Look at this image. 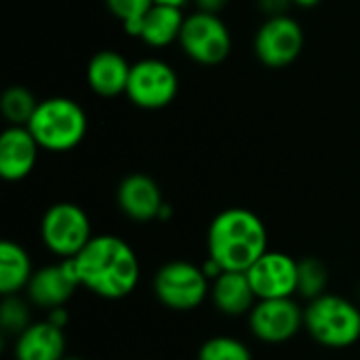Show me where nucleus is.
<instances>
[{
  "instance_id": "nucleus-22",
  "label": "nucleus",
  "mask_w": 360,
  "mask_h": 360,
  "mask_svg": "<svg viewBox=\"0 0 360 360\" xmlns=\"http://www.w3.org/2000/svg\"><path fill=\"white\" fill-rule=\"evenodd\" d=\"M32 310L30 300L19 295H4L0 304V327L4 335H11L13 340L23 333L32 325Z\"/></svg>"
},
{
  "instance_id": "nucleus-24",
  "label": "nucleus",
  "mask_w": 360,
  "mask_h": 360,
  "mask_svg": "<svg viewBox=\"0 0 360 360\" xmlns=\"http://www.w3.org/2000/svg\"><path fill=\"white\" fill-rule=\"evenodd\" d=\"M105 4L108 11L122 23L127 34L133 36L146 13L154 6V0H105Z\"/></svg>"
},
{
  "instance_id": "nucleus-3",
  "label": "nucleus",
  "mask_w": 360,
  "mask_h": 360,
  "mask_svg": "<svg viewBox=\"0 0 360 360\" xmlns=\"http://www.w3.org/2000/svg\"><path fill=\"white\" fill-rule=\"evenodd\" d=\"M304 329L319 346L346 350L360 340V308L344 295L323 293L304 308Z\"/></svg>"
},
{
  "instance_id": "nucleus-14",
  "label": "nucleus",
  "mask_w": 360,
  "mask_h": 360,
  "mask_svg": "<svg viewBox=\"0 0 360 360\" xmlns=\"http://www.w3.org/2000/svg\"><path fill=\"white\" fill-rule=\"evenodd\" d=\"M40 146L30 133L27 127L8 124L0 135V175L4 181H21L25 179L40 154Z\"/></svg>"
},
{
  "instance_id": "nucleus-25",
  "label": "nucleus",
  "mask_w": 360,
  "mask_h": 360,
  "mask_svg": "<svg viewBox=\"0 0 360 360\" xmlns=\"http://www.w3.org/2000/svg\"><path fill=\"white\" fill-rule=\"evenodd\" d=\"M257 4L268 17H278L287 15V11L293 6V0H257Z\"/></svg>"
},
{
  "instance_id": "nucleus-6",
  "label": "nucleus",
  "mask_w": 360,
  "mask_h": 360,
  "mask_svg": "<svg viewBox=\"0 0 360 360\" xmlns=\"http://www.w3.org/2000/svg\"><path fill=\"white\" fill-rule=\"evenodd\" d=\"M40 238L55 257L74 259L93 238L91 219L86 211L74 202H55L42 215Z\"/></svg>"
},
{
  "instance_id": "nucleus-11",
  "label": "nucleus",
  "mask_w": 360,
  "mask_h": 360,
  "mask_svg": "<svg viewBox=\"0 0 360 360\" xmlns=\"http://www.w3.org/2000/svg\"><path fill=\"white\" fill-rule=\"evenodd\" d=\"M78 289H80V281L74 262L61 259L57 264H49L34 272L32 281L25 287V297L30 300L32 306L51 312L55 308H63Z\"/></svg>"
},
{
  "instance_id": "nucleus-15",
  "label": "nucleus",
  "mask_w": 360,
  "mask_h": 360,
  "mask_svg": "<svg viewBox=\"0 0 360 360\" xmlns=\"http://www.w3.org/2000/svg\"><path fill=\"white\" fill-rule=\"evenodd\" d=\"M65 348V331L44 319L32 323L23 333L15 338L13 356L15 360H61L68 356Z\"/></svg>"
},
{
  "instance_id": "nucleus-28",
  "label": "nucleus",
  "mask_w": 360,
  "mask_h": 360,
  "mask_svg": "<svg viewBox=\"0 0 360 360\" xmlns=\"http://www.w3.org/2000/svg\"><path fill=\"white\" fill-rule=\"evenodd\" d=\"M321 0H293V4L295 6H302V8H312V6H316Z\"/></svg>"
},
{
  "instance_id": "nucleus-30",
  "label": "nucleus",
  "mask_w": 360,
  "mask_h": 360,
  "mask_svg": "<svg viewBox=\"0 0 360 360\" xmlns=\"http://www.w3.org/2000/svg\"><path fill=\"white\" fill-rule=\"evenodd\" d=\"M61 360H84V359H80V356H70V354H68V356H63Z\"/></svg>"
},
{
  "instance_id": "nucleus-9",
  "label": "nucleus",
  "mask_w": 360,
  "mask_h": 360,
  "mask_svg": "<svg viewBox=\"0 0 360 360\" xmlns=\"http://www.w3.org/2000/svg\"><path fill=\"white\" fill-rule=\"evenodd\" d=\"M304 30L300 21H295L289 15L268 17L253 40V49L257 59L266 68H287L291 65L304 51Z\"/></svg>"
},
{
  "instance_id": "nucleus-8",
  "label": "nucleus",
  "mask_w": 360,
  "mask_h": 360,
  "mask_svg": "<svg viewBox=\"0 0 360 360\" xmlns=\"http://www.w3.org/2000/svg\"><path fill=\"white\" fill-rule=\"evenodd\" d=\"M177 72L162 59L148 57L131 65L127 97L141 110H162L177 97Z\"/></svg>"
},
{
  "instance_id": "nucleus-5",
  "label": "nucleus",
  "mask_w": 360,
  "mask_h": 360,
  "mask_svg": "<svg viewBox=\"0 0 360 360\" xmlns=\"http://www.w3.org/2000/svg\"><path fill=\"white\" fill-rule=\"evenodd\" d=\"M154 295L169 310L190 312L211 295V278L205 274L202 266L173 259L158 268L154 276Z\"/></svg>"
},
{
  "instance_id": "nucleus-16",
  "label": "nucleus",
  "mask_w": 360,
  "mask_h": 360,
  "mask_svg": "<svg viewBox=\"0 0 360 360\" xmlns=\"http://www.w3.org/2000/svg\"><path fill=\"white\" fill-rule=\"evenodd\" d=\"M131 65L120 53L112 49L97 51L86 65V82L99 97H118L127 93Z\"/></svg>"
},
{
  "instance_id": "nucleus-21",
  "label": "nucleus",
  "mask_w": 360,
  "mask_h": 360,
  "mask_svg": "<svg viewBox=\"0 0 360 360\" xmlns=\"http://www.w3.org/2000/svg\"><path fill=\"white\" fill-rule=\"evenodd\" d=\"M329 285V270L323 259L319 257H304L297 259V293L304 300H314L327 293Z\"/></svg>"
},
{
  "instance_id": "nucleus-23",
  "label": "nucleus",
  "mask_w": 360,
  "mask_h": 360,
  "mask_svg": "<svg viewBox=\"0 0 360 360\" xmlns=\"http://www.w3.org/2000/svg\"><path fill=\"white\" fill-rule=\"evenodd\" d=\"M196 360H253L251 348L230 335H215L202 342Z\"/></svg>"
},
{
  "instance_id": "nucleus-12",
  "label": "nucleus",
  "mask_w": 360,
  "mask_h": 360,
  "mask_svg": "<svg viewBox=\"0 0 360 360\" xmlns=\"http://www.w3.org/2000/svg\"><path fill=\"white\" fill-rule=\"evenodd\" d=\"M247 276L257 300H281L297 293V259L283 251H266L249 270Z\"/></svg>"
},
{
  "instance_id": "nucleus-19",
  "label": "nucleus",
  "mask_w": 360,
  "mask_h": 360,
  "mask_svg": "<svg viewBox=\"0 0 360 360\" xmlns=\"http://www.w3.org/2000/svg\"><path fill=\"white\" fill-rule=\"evenodd\" d=\"M30 253L13 240L0 243V293L4 295H19L25 291L27 283L34 276Z\"/></svg>"
},
{
  "instance_id": "nucleus-26",
  "label": "nucleus",
  "mask_w": 360,
  "mask_h": 360,
  "mask_svg": "<svg viewBox=\"0 0 360 360\" xmlns=\"http://www.w3.org/2000/svg\"><path fill=\"white\" fill-rule=\"evenodd\" d=\"M228 2L230 0H194V4H196L198 11L213 13V15H219V11H224Z\"/></svg>"
},
{
  "instance_id": "nucleus-7",
  "label": "nucleus",
  "mask_w": 360,
  "mask_h": 360,
  "mask_svg": "<svg viewBox=\"0 0 360 360\" xmlns=\"http://www.w3.org/2000/svg\"><path fill=\"white\" fill-rule=\"evenodd\" d=\"M179 44L192 61L217 65L226 61L232 51V34L219 15L196 11L186 17Z\"/></svg>"
},
{
  "instance_id": "nucleus-13",
  "label": "nucleus",
  "mask_w": 360,
  "mask_h": 360,
  "mask_svg": "<svg viewBox=\"0 0 360 360\" xmlns=\"http://www.w3.org/2000/svg\"><path fill=\"white\" fill-rule=\"evenodd\" d=\"M116 202L129 219L139 224L160 219L167 207L156 179L143 173H131L118 184Z\"/></svg>"
},
{
  "instance_id": "nucleus-4",
  "label": "nucleus",
  "mask_w": 360,
  "mask_h": 360,
  "mask_svg": "<svg viewBox=\"0 0 360 360\" xmlns=\"http://www.w3.org/2000/svg\"><path fill=\"white\" fill-rule=\"evenodd\" d=\"M30 133L46 152H70L82 143L89 129L84 108L70 97L42 99L27 122Z\"/></svg>"
},
{
  "instance_id": "nucleus-17",
  "label": "nucleus",
  "mask_w": 360,
  "mask_h": 360,
  "mask_svg": "<svg viewBox=\"0 0 360 360\" xmlns=\"http://www.w3.org/2000/svg\"><path fill=\"white\" fill-rule=\"evenodd\" d=\"M211 302L226 316H249L257 304L247 272H221L211 281Z\"/></svg>"
},
{
  "instance_id": "nucleus-1",
  "label": "nucleus",
  "mask_w": 360,
  "mask_h": 360,
  "mask_svg": "<svg viewBox=\"0 0 360 360\" xmlns=\"http://www.w3.org/2000/svg\"><path fill=\"white\" fill-rule=\"evenodd\" d=\"M72 262L80 287L101 300L116 302L129 297L141 278V266L135 249L114 234L93 236Z\"/></svg>"
},
{
  "instance_id": "nucleus-20",
  "label": "nucleus",
  "mask_w": 360,
  "mask_h": 360,
  "mask_svg": "<svg viewBox=\"0 0 360 360\" xmlns=\"http://www.w3.org/2000/svg\"><path fill=\"white\" fill-rule=\"evenodd\" d=\"M38 99L36 95L21 86V84H13L2 93L0 99V108H2V116L6 118L8 124L13 127H27L30 118L34 116L36 108H38Z\"/></svg>"
},
{
  "instance_id": "nucleus-29",
  "label": "nucleus",
  "mask_w": 360,
  "mask_h": 360,
  "mask_svg": "<svg viewBox=\"0 0 360 360\" xmlns=\"http://www.w3.org/2000/svg\"><path fill=\"white\" fill-rule=\"evenodd\" d=\"M154 2H160V4H171V6H179V8H181V6H184L188 0H154Z\"/></svg>"
},
{
  "instance_id": "nucleus-2",
  "label": "nucleus",
  "mask_w": 360,
  "mask_h": 360,
  "mask_svg": "<svg viewBox=\"0 0 360 360\" xmlns=\"http://www.w3.org/2000/svg\"><path fill=\"white\" fill-rule=\"evenodd\" d=\"M207 251L221 272H247L268 251L266 224L249 209H224L209 226Z\"/></svg>"
},
{
  "instance_id": "nucleus-27",
  "label": "nucleus",
  "mask_w": 360,
  "mask_h": 360,
  "mask_svg": "<svg viewBox=\"0 0 360 360\" xmlns=\"http://www.w3.org/2000/svg\"><path fill=\"white\" fill-rule=\"evenodd\" d=\"M46 319H49L53 325L61 327V329H65V325H68V321H70V316H68L65 308H55V310H51Z\"/></svg>"
},
{
  "instance_id": "nucleus-18",
  "label": "nucleus",
  "mask_w": 360,
  "mask_h": 360,
  "mask_svg": "<svg viewBox=\"0 0 360 360\" xmlns=\"http://www.w3.org/2000/svg\"><path fill=\"white\" fill-rule=\"evenodd\" d=\"M184 13L179 6H171V4H160L154 2V6L146 13V17L141 19V23L135 30V38H141L148 46H169L175 40H179L181 30H184Z\"/></svg>"
},
{
  "instance_id": "nucleus-10",
  "label": "nucleus",
  "mask_w": 360,
  "mask_h": 360,
  "mask_svg": "<svg viewBox=\"0 0 360 360\" xmlns=\"http://www.w3.org/2000/svg\"><path fill=\"white\" fill-rule=\"evenodd\" d=\"M249 329L264 344H287L304 329V310L293 297L257 300L249 312Z\"/></svg>"
}]
</instances>
